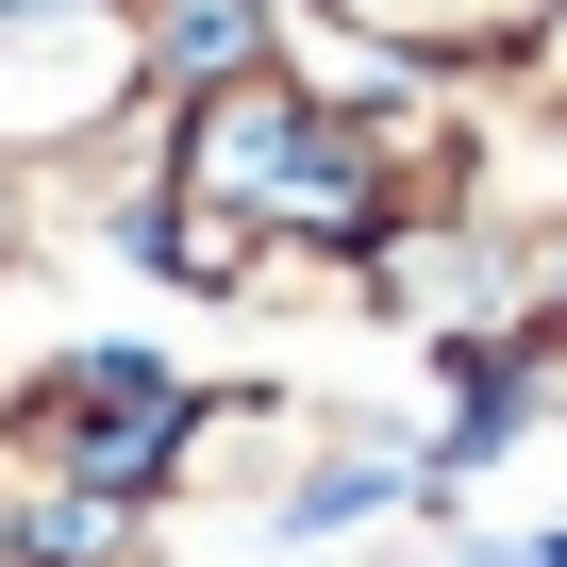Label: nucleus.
Segmentation results:
<instances>
[{
  "instance_id": "1",
  "label": "nucleus",
  "mask_w": 567,
  "mask_h": 567,
  "mask_svg": "<svg viewBox=\"0 0 567 567\" xmlns=\"http://www.w3.org/2000/svg\"><path fill=\"white\" fill-rule=\"evenodd\" d=\"M351 34H384V51H434V68H467V51H517L550 0H334Z\"/></svg>"
},
{
  "instance_id": "2",
  "label": "nucleus",
  "mask_w": 567,
  "mask_h": 567,
  "mask_svg": "<svg viewBox=\"0 0 567 567\" xmlns=\"http://www.w3.org/2000/svg\"><path fill=\"white\" fill-rule=\"evenodd\" d=\"M0 550H18V451H0Z\"/></svg>"
}]
</instances>
